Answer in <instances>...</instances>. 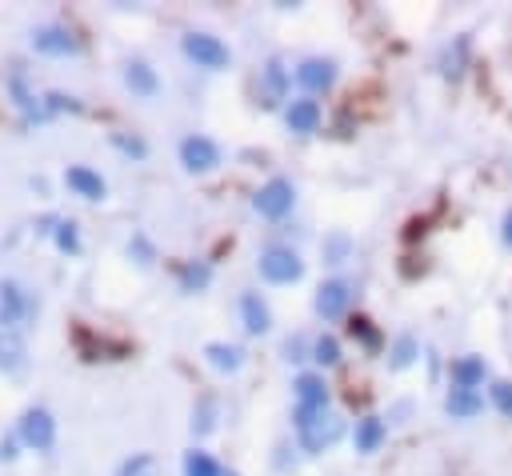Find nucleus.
Wrapping results in <instances>:
<instances>
[{"label": "nucleus", "mask_w": 512, "mask_h": 476, "mask_svg": "<svg viewBox=\"0 0 512 476\" xmlns=\"http://www.w3.org/2000/svg\"><path fill=\"white\" fill-rule=\"evenodd\" d=\"M296 436L308 452H324L340 436V424H336V416H328V408H300L296 404Z\"/></svg>", "instance_id": "nucleus-1"}, {"label": "nucleus", "mask_w": 512, "mask_h": 476, "mask_svg": "<svg viewBox=\"0 0 512 476\" xmlns=\"http://www.w3.org/2000/svg\"><path fill=\"white\" fill-rule=\"evenodd\" d=\"M184 56H188L196 68H212V72H220V68L232 64L228 44H224L220 36H212V32H184Z\"/></svg>", "instance_id": "nucleus-2"}, {"label": "nucleus", "mask_w": 512, "mask_h": 476, "mask_svg": "<svg viewBox=\"0 0 512 476\" xmlns=\"http://www.w3.org/2000/svg\"><path fill=\"white\" fill-rule=\"evenodd\" d=\"M292 204H296V188H292V180H284V176H272V180L260 184L256 196H252V208H256L264 220H284V216L292 212Z\"/></svg>", "instance_id": "nucleus-3"}, {"label": "nucleus", "mask_w": 512, "mask_h": 476, "mask_svg": "<svg viewBox=\"0 0 512 476\" xmlns=\"http://www.w3.org/2000/svg\"><path fill=\"white\" fill-rule=\"evenodd\" d=\"M260 276H264L268 284H296V280L304 276V260H300L292 248L272 244V248L260 252Z\"/></svg>", "instance_id": "nucleus-4"}, {"label": "nucleus", "mask_w": 512, "mask_h": 476, "mask_svg": "<svg viewBox=\"0 0 512 476\" xmlns=\"http://www.w3.org/2000/svg\"><path fill=\"white\" fill-rule=\"evenodd\" d=\"M32 312L36 304L28 300V292L16 280H0V328H20Z\"/></svg>", "instance_id": "nucleus-5"}, {"label": "nucleus", "mask_w": 512, "mask_h": 476, "mask_svg": "<svg viewBox=\"0 0 512 476\" xmlns=\"http://www.w3.org/2000/svg\"><path fill=\"white\" fill-rule=\"evenodd\" d=\"M180 164L188 172H212L220 164V148L208 136H184L180 140Z\"/></svg>", "instance_id": "nucleus-6"}, {"label": "nucleus", "mask_w": 512, "mask_h": 476, "mask_svg": "<svg viewBox=\"0 0 512 476\" xmlns=\"http://www.w3.org/2000/svg\"><path fill=\"white\" fill-rule=\"evenodd\" d=\"M20 440H24L28 448H36V452L52 448V440H56V420H52L44 408H28V412L20 416Z\"/></svg>", "instance_id": "nucleus-7"}, {"label": "nucleus", "mask_w": 512, "mask_h": 476, "mask_svg": "<svg viewBox=\"0 0 512 476\" xmlns=\"http://www.w3.org/2000/svg\"><path fill=\"white\" fill-rule=\"evenodd\" d=\"M296 80L304 92H328L336 84V64L324 60V56H308L296 64Z\"/></svg>", "instance_id": "nucleus-8"}, {"label": "nucleus", "mask_w": 512, "mask_h": 476, "mask_svg": "<svg viewBox=\"0 0 512 476\" xmlns=\"http://www.w3.org/2000/svg\"><path fill=\"white\" fill-rule=\"evenodd\" d=\"M348 304H352V288H348L344 280H324V284L316 288V316L340 320V316L348 312Z\"/></svg>", "instance_id": "nucleus-9"}, {"label": "nucleus", "mask_w": 512, "mask_h": 476, "mask_svg": "<svg viewBox=\"0 0 512 476\" xmlns=\"http://www.w3.org/2000/svg\"><path fill=\"white\" fill-rule=\"evenodd\" d=\"M32 48L36 52H48V56H68V52L80 48V40L68 28H60V24H44V28L32 32Z\"/></svg>", "instance_id": "nucleus-10"}, {"label": "nucleus", "mask_w": 512, "mask_h": 476, "mask_svg": "<svg viewBox=\"0 0 512 476\" xmlns=\"http://www.w3.org/2000/svg\"><path fill=\"white\" fill-rule=\"evenodd\" d=\"M320 104L312 100V96H296L288 108H284V124L292 128V132H300V136H308V132H316L320 128Z\"/></svg>", "instance_id": "nucleus-11"}, {"label": "nucleus", "mask_w": 512, "mask_h": 476, "mask_svg": "<svg viewBox=\"0 0 512 476\" xmlns=\"http://www.w3.org/2000/svg\"><path fill=\"white\" fill-rule=\"evenodd\" d=\"M64 184H68L76 196H84V200H104V192H108L104 176H100V172H92L88 164H72V168L64 172Z\"/></svg>", "instance_id": "nucleus-12"}, {"label": "nucleus", "mask_w": 512, "mask_h": 476, "mask_svg": "<svg viewBox=\"0 0 512 476\" xmlns=\"http://www.w3.org/2000/svg\"><path fill=\"white\" fill-rule=\"evenodd\" d=\"M240 316H244V328L252 336H264L272 328V312L268 304L260 300V292H240Z\"/></svg>", "instance_id": "nucleus-13"}, {"label": "nucleus", "mask_w": 512, "mask_h": 476, "mask_svg": "<svg viewBox=\"0 0 512 476\" xmlns=\"http://www.w3.org/2000/svg\"><path fill=\"white\" fill-rule=\"evenodd\" d=\"M296 404L300 408H328V384L320 372H300L296 376Z\"/></svg>", "instance_id": "nucleus-14"}, {"label": "nucleus", "mask_w": 512, "mask_h": 476, "mask_svg": "<svg viewBox=\"0 0 512 476\" xmlns=\"http://www.w3.org/2000/svg\"><path fill=\"white\" fill-rule=\"evenodd\" d=\"M444 408H448V416H452V420H472V416L484 408V396H480L476 388H456V384H448Z\"/></svg>", "instance_id": "nucleus-15"}, {"label": "nucleus", "mask_w": 512, "mask_h": 476, "mask_svg": "<svg viewBox=\"0 0 512 476\" xmlns=\"http://www.w3.org/2000/svg\"><path fill=\"white\" fill-rule=\"evenodd\" d=\"M384 436H388V428H384L380 416H360L356 432H352V444H356V452H376L384 444Z\"/></svg>", "instance_id": "nucleus-16"}, {"label": "nucleus", "mask_w": 512, "mask_h": 476, "mask_svg": "<svg viewBox=\"0 0 512 476\" xmlns=\"http://www.w3.org/2000/svg\"><path fill=\"white\" fill-rule=\"evenodd\" d=\"M484 376H488V368H484L480 356H460V360H452V384H456V388H476V392H480Z\"/></svg>", "instance_id": "nucleus-17"}, {"label": "nucleus", "mask_w": 512, "mask_h": 476, "mask_svg": "<svg viewBox=\"0 0 512 476\" xmlns=\"http://www.w3.org/2000/svg\"><path fill=\"white\" fill-rule=\"evenodd\" d=\"M24 364V336L20 328H0V372H16Z\"/></svg>", "instance_id": "nucleus-18"}, {"label": "nucleus", "mask_w": 512, "mask_h": 476, "mask_svg": "<svg viewBox=\"0 0 512 476\" xmlns=\"http://www.w3.org/2000/svg\"><path fill=\"white\" fill-rule=\"evenodd\" d=\"M124 84H128L136 96H156V88H160L156 72H152L144 60H132V64H124Z\"/></svg>", "instance_id": "nucleus-19"}, {"label": "nucleus", "mask_w": 512, "mask_h": 476, "mask_svg": "<svg viewBox=\"0 0 512 476\" xmlns=\"http://www.w3.org/2000/svg\"><path fill=\"white\" fill-rule=\"evenodd\" d=\"M204 356H208V364L220 368V372H236V368L244 364V352H240L236 344H224V340H212V344L204 348Z\"/></svg>", "instance_id": "nucleus-20"}, {"label": "nucleus", "mask_w": 512, "mask_h": 476, "mask_svg": "<svg viewBox=\"0 0 512 476\" xmlns=\"http://www.w3.org/2000/svg\"><path fill=\"white\" fill-rule=\"evenodd\" d=\"M176 276H180V288H184V292H200V288L212 280V268L200 264V260H184V264L176 268Z\"/></svg>", "instance_id": "nucleus-21"}, {"label": "nucleus", "mask_w": 512, "mask_h": 476, "mask_svg": "<svg viewBox=\"0 0 512 476\" xmlns=\"http://www.w3.org/2000/svg\"><path fill=\"white\" fill-rule=\"evenodd\" d=\"M348 332H352V340H360L368 352H376L380 344H384V336H380V328L368 320V316H352L348 320Z\"/></svg>", "instance_id": "nucleus-22"}, {"label": "nucleus", "mask_w": 512, "mask_h": 476, "mask_svg": "<svg viewBox=\"0 0 512 476\" xmlns=\"http://www.w3.org/2000/svg\"><path fill=\"white\" fill-rule=\"evenodd\" d=\"M184 476H224V472H220V464H216L208 452L192 448V452L184 456Z\"/></svg>", "instance_id": "nucleus-23"}, {"label": "nucleus", "mask_w": 512, "mask_h": 476, "mask_svg": "<svg viewBox=\"0 0 512 476\" xmlns=\"http://www.w3.org/2000/svg\"><path fill=\"white\" fill-rule=\"evenodd\" d=\"M216 428V400L212 396H200V408H192V432L204 436Z\"/></svg>", "instance_id": "nucleus-24"}, {"label": "nucleus", "mask_w": 512, "mask_h": 476, "mask_svg": "<svg viewBox=\"0 0 512 476\" xmlns=\"http://www.w3.org/2000/svg\"><path fill=\"white\" fill-rule=\"evenodd\" d=\"M312 360H316L320 368L340 364V344H336V336H320V340L312 344Z\"/></svg>", "instance_id": "nucleus-25"}, {"label": "nucleus", "mask_w": 512, "mask_h": 476, "mask_svg": "<svg viewBox=\"0 0 512 476\" xmlns=\"http://www.w3.org/2000/svg\"><path fill=\"white\" fill-rule=\"evenodd\" d=\"M488 400H492V408H496L500 416H508V420H512V380H492Z\"/></svg>", "instance_id": "nucleus-26"}, {"label": "nucleus", "mask_w": 512, "mask_h": 476, "mask_svg": "<svg viewBox=\"0 0 512 476\" xmlns=\"http://www.w3.org/2000/svg\"><path fill=\"white\" fill-rule=\"evenodd\" d=\"M416 352H420V348H416V340H412L408 332L396 336V344H392V352H388V356H392V368H408V364L416 360Z\"/></svg>", "instance_id": "nucleus-27"}, {"label": "nucleus", "mask_w": 512, "mask_h": 476, "mask_svg": "<svg viewBox=\"0 0 512 476\" xmlns=\"http://www.w3.org/2000/svg\"><path fill=\"white\" fill-rule=\"evenodd\" d=\"M264 84H268V96H280V92L288 88V72H284L280 60H268V64H264Z\"/></svg>", "instance_id": "nucleus-28"}, {"label": "nucleus", "mask_w": 512, "mask_h": 476, "mask_svg": "<svg viewBox=\"0 0 512 476\" xmlns=\"http://www.w3.org/2000/svg\"><path fill=\"white\" fill-rule=\"evenodd\" d=\"M112 144H116L124 156H136V160L148 156V144H144L140 136H128V132H112Z\"/></svg>", "instance_id": "nucleus-29"}, {"label": "nucleus", "mask_w": 512, "mask_h": 476, "mask_svg": "<svg viewBox=\"0 0 512 476\" xmlns=\"http://www.w3.org/2000/svg\"><path fill=\"white\" fill-rule=\"evenodd\" d=\"M56 248L68 252V256L80 252V236H76V224H72V220H60V224H56Z\"/></svg>", "instance_id": "nucleus-30"}, {"label": "nucleus", "mask_w": 512, "mask_h": 476, "mask_svg": "<svg viewBox=\"0 0 512 476\" xmlns=\"http://www.w3.org/2000/svg\"><path fill=\"white\" fill-rule=\"evenodd\" d=\"M344 256H348V236H344V232L328 236V240H324V260H328V264H340Z\"/></svg>", "instance_id": "nucleus-31"}, {"label": "nucleus", "mask_w": 512, "mask_h": 476, "mask_svg": "<svg viewBox=\"0 0 512 476\" xmlns=\"http://www.w3.org/2000/svg\"><path fill=\"white\" fill-rule=\"evenodd\" d=\"M44 112H80V100H72L64 92H48L44 96Z\"/></svg>", "instance_id": "nucleus-32"}, {"label": "nucleus", "mask_w": 512, "mask_h": 476, "mask_svg": "<svg viewBox=\"0 0 512 476\" xmlns=\"http://www.w3.org/2000/svg\"><path fill=\"white\" fill-rule=\"evenodd\" d=\"M148 464H152V456H148V452H140V456H132V460H124V468H120L116 476H140V472H144Z\"/></svg>", "instance_id": "nucleus-33"}, {"label": "nucleus", "mask_w": 512, "mask_h": 476, "mask_svg": "<svg viewBox=\"0 0 512 476\" xmlns=\"http://www.w3.org/2000/svg\"><path fill=\"white\" fill-rule=\"evenodd\" d=\"M16 456V440H0V460H12Z\"/></svg>", "instance_id": "nucleus-34"}, {"label": "nucleus", "mask_w": 512, "mask_h": 476, "mask_svg": "<svg viewBox=\"0 0 512 476\" xmlns=\"http://www.w3.org/2000/svg\"><path fill=\"white\" fill-rule=\"evenodd\" d=\"M500 236H504V244L512 248V208H508V216H504V232H500Z\"/></svg>", "instance_id": "nucleus-35"}, {"label": "nucleus", "mask_w": 512, "mask_h": 476, "mask_svg": "<svg viewBox=\"0 0 512 476\" xmlns=\"http://www.w3.org/2000/svg\"><path fill=\"white\" fill-rule=\"evenodd\" d=\"M224 476H236V472H224Z\"/></svg>", "instance_id": "nucleus-36"}]
</instances>
